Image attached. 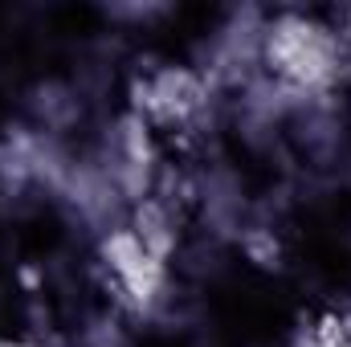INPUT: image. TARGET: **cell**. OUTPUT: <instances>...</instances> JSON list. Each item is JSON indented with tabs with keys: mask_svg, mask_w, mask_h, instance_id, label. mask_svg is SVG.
Instances as JSON below:
<instances>
[{
	"mask_svg": "<svg viewBox=\"0 0 351 347\" xmlns=\"http://www.w3.org/2000/svg\"><path fill=\"white\" fill-rule=\"evenodd\" d=\"M135 94H139V119L156 135H188L196 127L200 106H204L200 78L192 70H180V66L152 70Z\"/></svg>",
	"mask_w": 351,
	"mask_h": 347,
	"instance_id": "6da1fadb",
	"label": "cell"
}]
</instances>
